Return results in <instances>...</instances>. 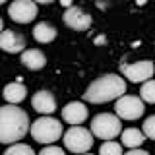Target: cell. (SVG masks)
Segmentation results:
<instances>
[{"label":"cell","instance_id":"21","mask_svg":"<svg viewBox=\"0 0 155 155\" xmlns=\"http://www.w3.org/2000/svg\"><path fill=\"white\" fill-rule=\"evenodd\" d=\"M39 155H66V153H64V149L58 147V145H47V147L41 149Z\"/></svg>","mask_w":155,"mask_h":155},{"label":"cell","instance_id":"11","mask_svg":"<svg viewBox=\"0 0 155 155\" xmlns=\"http://www.w3.org/2000/svg\"><path fill=\"white\" fill-rule=\"evenodd\" d=\"M31 105H33V109H35L37 113H41L43 116H48L56 110V99H54V95L47 89L37 91L31 99Z\"/></svg>","mask_w":155,"mask_h":155},{"label":"cell","instance_id":"10","mask_svg":"<svg viewBox=\"0 0 155 155\" xmlns=\"http://www.w3.org/2000/svg\"><path fill=\"white\" fill-rule=\"evenodd\" d=\"M0 48L4 52H10V54L23 52L25 51V39H23V35H19V33L6 29V31L0 33Z\"/></svg>","mask_w":155,"mask_h":155},{"label":"cell","instance_id":"12","mask_svg":"<svg viewBox=\"0 0 155 155\" xmlns=\"http://www.w3.org/2000/svg\"><path fill=\"white\" fill-rule=\"evenodd\" d=\"M62 120H66L72 126H80L87 120V107L80 101H72L62 109Z\"/></svg>","mask_w":155,"mask_h":155},{"label":"cell","instance_id":"23","mask_svg":"<svg viewBox=\"0 0 155 155\" xmlns=\"http://www.w3.org/2000/svg\"><path fill=\"white\" fill-rule=\"evenodd\" d=\"M2 27H4V21H2V18H0V33H2Z\"/></svg>","mask_w":155,"mask_h":155},{"label":"cell","instance_id":"3","mask_svg":"<svg viewBox=\"0 0 155 155\" xmlns=\"http://www.w3.org/2000/svg\"><path fill=\"white\" fill-rule=\"evenodd\" d=\"M31 136H33L35 142L51 145V143H54L56 140H60L62 124H60V120L52 118V116H41V118H37L35 122L31 124Z\"/></svg>","mask_w":155,"mask_h":155},{"label":"cell","instance_id":"15","mask_svg":"<svg viewBox=\"0 0 155 155\" xmlns=\"http://www.w3.org/2000/svg\"><path fill=\"white\" fill-rule=\"evenodd\" d=\"M120 138H122V143L126 145V147H130V149H138L140 145H142L145 142V136L142 130H138V128H126L120 132Z\"/></svg>","mask_w":155,"mask_h":155},{"label":"cell","instance_id":"24","mask_svg":"<svg viewBox=\"0 0 155 155\" xmlns=\"http://www.w3.org/2000/svg\"><path fill=\"white\" fill-rule=\"evenodd\" d=\"M84 155H91V153H84Z\"/></svg>","mask_w":155,"mask_h":155},{"label":"cell","instance_id":"16","mask_svg":"<svg viewBox=\"0 0 155 155\" xmlns=\"http://www.w3.org/2000/svg\"><path fill=\"white\" fill-rule=\"evenodd\" d=\"M33 37L39 43H52L56 39V29L47 21H41L33 27Z\"/></svg>","mask_w":155,"mask_h":155},{"label":"cell","instance_id":"9","mask_svg":"<svg viewBox=\"0 0 155 155\" xmlns=\"http://www.w3.org/2000/svg\"><path fill=\"white\" fill-rule=\"evenodd\" d=\"M64 23L74 31H85L91 25V16L78 6H68L64 12Z\"/></svg>","mask_w":155,"mask_h":155},{"label":"cell","instance_id":"8","mask_svg":"<svg viewBox=\"0 0 155 155\" xmlns=\"http://www.w3.org/2000/svg\"><path fill=\"white\" fill-rule=\"evenodd\" d=\"M37 14H39V6L31 0H16L8 8V16L16 23H29L37 18Z\"/></svg>","mask_w":155,"mask_h":155},{"label":"cell","instance_id":"4","mask_svg":"<svg viewBox=\"0 0 155 155\" xmlns=\"http://www.w3.org/2000/svg\"><path fill=\"white\" fill-rule=\"evenodd\" d=\"M91 134L99 140H114L116 136L122 132V124H120V118L116 114H110V113H101L93 116L91 120Z\"/></svg>","mask_w":155,"mask_h":155},{"label":"cell","instance_id":"6","mask_svg":"<svg viewBox=\"0 0 155 155\" xmlns=\"http://www.w3.org/2000/svg\"><path fill=\"white\" fill-rule=\"evenodd\" d=\"M114 110H116V116L120 120H136L145 113V107H143V101L140 97L122 95L120 99H116Z\"/></svg>","mask_w":155,"mask_h":155},{"label":"cell","instance_id":"5","mask_svg":"<svg viewBox=\"0 0 155 155\" xmlns=\"http://www.w3.org/2000/svg\"><path fill=\"white\" fill-rule=\"evenodd\" d=\"M64 145L68 151L76 155H84L93 145V134H91V130L84 128V126H72L70 130L64 132Z\"/></svg>","mask_w":155,"mask_h":155},{"label":"cell","instance_id":"13","mask_svg":"<svg viewBox=\"0 0 155 155\" xmlns=\"http://www.w3.org/2000/svg\"><path fill=\"white\" fill-rule=\"evenodd\" d=\"M21 64L29 70H41L47 64V56L39 48H27L21 52Z\"/></svg>","mask_w":155,"mask_h":155},{"label":"cell","instance_id":"18","mask_svg":"<svg viewBox=\"0 0 155 155\" xmlns=\"http://www.w3.org/2000/svg\"><path fill=\"white\" fill-rule=\"evenodd\" d=\"M99 155H122V145L118 142H105L99 149Z\"/></svg>","mask_w":155,"mask_h":155},{"label":"cell","instance_id":"2","mask_svg":"<svg viewBox=\"0 0 155 155\" xmlns=\"http://www.w3.org/2000/svg\"><path fill=\"white\" fill-rule=\"evenodd\" d=\"M126 93V81L118 74H107L91 81L85 89L84 99L89 103H107V101H116Z\"/></svg>","mask_w":155,"mask_h":155},{"label":"cell","instance_id":"7","mask_svg":"<svg viewBox=\"0 0 155 155\" xmlns=\"http://www.w3.org/2000/svg\"><path fill=\"white\" fill-rule=\"evenodd\" d=\"M120 72L132 84H140V81L145 84L155 74V64L151 60H140V62H134V64H122L120 66Z\"/></svg>","mask_w":155,"mask_h":155},{"label":"cell","instance_id":"19","mask_svg":"<svg viewBox=\"0 0 155 155\" xmlns=\"http://www.w3.org/2000/svg\"><path fill=\"white\" fill-rule=\"evenodd\" d=\"M4 155H35V151L25 143H14L4 151Z\"/></svg>","mask_w":155,"mask_h":155},{"label":"cell","instance_id":"14","mask_svg":"<svg viewBox=\"0 0 155 155\" xmlns=\"http://www.w3.org/2000/svg\"><path fill=\"white\" fill-rule=\"evenodd\" d=\"M2 95H4V99H6L10 105H18V103H21V101L27 97V87L23 85L21 81H12V84H8L6 87H4Z\"/></svg>","mask_w":155,"mask_h":155},{"label":"cell","instance_id":"22","mask_svg":"<svg viewBox=\"0 0 155 155\" xmlns=\"http://www.w3.org/2000/svg\"><path fill=\"white\" fill-rule=\"evenodd\" d=\"M124 155H149V153L145 151V149H140L138 147V149H130V151H126Z\"/></svg>","mask_w":155,"mask_h":155},{"label":"cell","instance_id":"1","mask_svg":"<svg viewBox=\"0 0 155 155\" xmlns=\"http://www.w3.org/2000/svg\"><path fill=\"white\" fill-rule=\"evenodd\" d=\"M29 132V116L16 105L0 107V143H18Z\"/></svg>","mask_w":155,"mask_h":155},{"label":"cell","instance_id":"17","mask_svg":"<svg viewBox=\"0 0 155 155\" xmlns=\"http://www.w3.org/2000/svg\"><path fill=\"white\" fill-rule=\"evenodd\" d=\"M140 95H142L143 103H153L155 105V80L145 81L142 85V89H140Z\"/></svg>","mask_w":155,"mask_h":155},{"label":"cell","instance_id":"20","mask_svg":"<svg viewBox=\"0 0 155 155\" xmlns=\"http://www.w3.org/2000/svg\"><path fill=\"white\" fill-rule=\"evenodd\" d=\"M142 132H143V136H145V138H149V140H155V114H151L149 118H145Z\"/></svg>","mask_w":155,"mask_h":155}]
</instances>
